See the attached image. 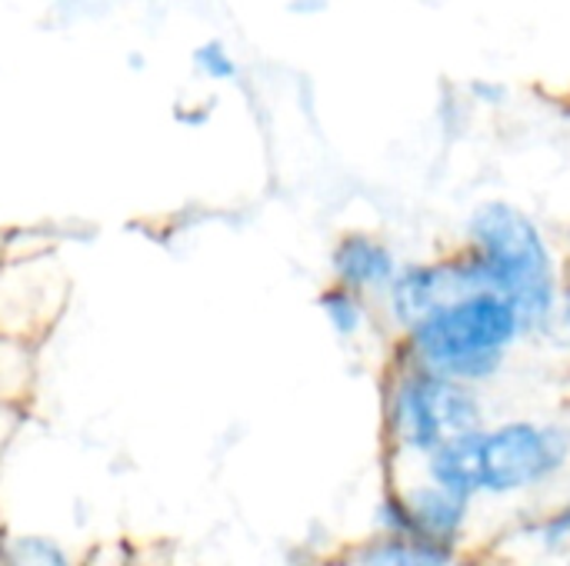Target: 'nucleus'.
<instances>
[{"label":"nucleus","mask_w":570,"mask_h":566,"mask_svg":"<svg viewBox=\"0 0 570 566\" xmlns=\"http://www.w3.org/2000/svg\"><path fill=\"white\" fill-rule=\"evenodd\" d=\"M458 244L471 254L481 287L514 304L528 344H541L568 277L564 254L548 224L518 200L488 197L468 210Z\"/></svg>","instance_id":"1"},{"label":"nucleus","mask_w":570,"mask_h":566,"mask_svg":"<svg viewBox=\"0 0 570 566\" xmlns=\"http://www.w3.org/2000/svg\"><path fill=\"white\" fill-rule=\"evenodd\" d=\"M528 344V330L511 300L494 290H468L438 304L411 330L394 337V354L444 377L491 387Z\"/></svg>","instance_id":"2"},{"label":"nucleus","mask_w":570,"mask_h":566,"mask_svg":"<svg viewBox=\"0 0 570 566\" xmlns=\"http://www.w3.org/2000/svg\"><path fill=\"white\" fill-rule=\"evenodd\" d=\"M484 424H491V414L481 387L391 354V374L384 380V430L401 457L421 464L451 437L481 430Z\"/></svg>","instance_id":"3"},{"label":"nucleus","mask_w":570,"mask_h":566,"mask_svg":"<svg viewBox=\"0 0 570 566\" xmlns=\"http://www.w3.org/2000/svg\"><path fill=\"white\" fill-rule=\"evenodd\" d=\"M570 474V424L504 417L481 430V500H514Z\"/></svg>","instance_id":"4"},{"label":"nucleus","mask_w":570,"mask_h":566,"mask_svg":"<svg viewBox=\"0 0 570 566\" xmlns=\"http://www.w3.org/2000/svg\"><path fill=\"white\" fill-rule=\"evenodd\" d=\"M468 290H481V277L464 244H454L441 254L404 260L401 274L394 277L377 310L387 330L397 337L411 330L421 317H428L438 304Z\"/></svg>","instance_id":"5"},{"label":"nucleus","mask_w":570,"mask_h":566,"mask_svg":"<svg viewBox=\"0 0 570 566\" xmlns=\"http://www.w3.org/2000/svg\"><path fill=\"white\" fill-rule=\"evenodd\" d=\"M70 284L60 274L53 250L7 257L0 267V334L33 340L37 327H53L67 307Z\"/></svg>","instance_id":"6"},{"label":"nucleus","mask_w":570,"mask_h":566,"mask_svg":"<svg viewBox=\"0 0 570 566\" xmlns=\"http://www.w3.org/2000/svg\"><path fill=\"white\" fill-rule=\"evenodd\" d=\"M407 257H401L397 244L377 230H364V227H351L344 234H337V240L331 244L327 254V280L351 287L364 297H371L374 304L384 300V294L391 290L394 277L401 274Z\"/></svg>","instance_id":"7"},{"label":"nucleus","mask_w":570,"mask_h":566,"mask_svg":"<svg viewBox=\"0 0 570 566\" xmlns=\"http://www.w3.org/2000/svg\"><path fill=\"white\" fill-rule=\"evenodd\" d=\"M397 494L404 500L411 534H424V537H434V540H444L454 547L461 544V537L471 524L474 500L428 480L424 474H421V480H411Z\"/></svg>","instance_id":"8"},{"label":"nucleus","mask_w":570,"mask_h":566,"mask_svg":"<svg viewBox=\"0 0 570 566\" xmlns=\"http://www.w3.org/2000/svg\"><path fill=\"white\" fill-rule=\"evenodd\" d=\"M481 430H471L441 444L434 454L421 460V474L478 504L481 500Z\"/></svg>","instance_id":"9"},{"label":"nucleus","mask_w":570,"mask_h":566,"mask_svg":"<svg viewBox=\"0 0 570 566\" xmlns=\"http://www.w3.org/2000/svg\"><path fill=\"white\" fill-rule=\"evenodd\" d=\"M458 547L424 534H377L357 554V566H454Z\"/></svg>","instance_id":"10"},{"label":"nucleus","mask_w":570,"mask_h":566,"mask_svg":"<svg viewBox=\"0 0 570 566\" xmlns=\"http://www.w3.org/2000/svg\"><path fill=\"white\" fill-rule=\"evenodd\" d=\"M317 314L327 324V330L341 340V344H357L374 330V320H381V310L371 297L341 287L334 280H327L317 294Z\"/></svg>","instance_id":"11"},{"label":"nucleus","mask_w":570,"mask_h":566,"mask_svg":"<svg viewBox=\"0 0 570 566\" xmlns=\"http://www.w3.org/2000/svg\"><path fill=\"white\" fill-rule=\"evenodd\" d=\"M33 380V340L0 334V404L17 407Z\"/></svg>","instance_id":"12"},{"label":"nucleus","mask_w":570,"mask_h":566,"mask_svg":"<svg viewBox=\"0 0 570 566\" xmlns=\"http://www.w3.org/2000/svg\"><path fill=\"white\" fill-rule=\"evenodd\" d=\"M190 70L214 87H230L240 80V60L220 37H204L190 47Z\"/></svg>","instance_id":"13"},{"label":"nucleus","mask_w":570,"mask_h":566,"mask_svg":"<svg viewBox=\"0 0 570 566\" xmlns=\"http://www.w3.org/2000/svg\"><path fill=\"white\" fill-rule=\"evenodd\" d=\"M7 566H70L67 547L43 534H20L7 540Z\"/></svg>","instance_id":"14"},{"label":"nucleus","mask_w":570,"mask_h":566,"mask_svg":"<svg viewBox=\"0 0 570 566\" xmlns=\"http://www.w3.org/2000/svg\"><path fill=\"white\" fill-rule=\"evenodd\" d=\"M541 344H551V347H558V350H570V270L568 277H564V287H561L554 317H551V324H548Z\"/></svg>","instance_id":"15"},{"label":"nucleus","mask_w":570,"mask_h":566,"mask_svg":"<svg viewBox=\"0 0 570 566\" xmlns=\"http://www.w3.org/2000/svg\"><path fill=\"white\" fill-rule=\"evenodd\" d=\"M331 0H287V10L297 13V17H314V13H324Z\"/></svg>","instance_id":"16"},{"label":"nucleus","mask_w":570,"mask_h":566,"mask_svg":"<svg viewBox=\"0 0 570 566\" xmlns=\"http://www.w3.org/2000/svg\"><path fill=\"white\" fill-rule=\"evenodd\" d=\"M7 250H10V234L0 230V267H3V260H7Z\"/></svg>","instance_id":"17"}]
</instances>
